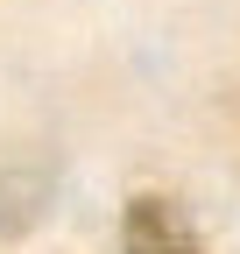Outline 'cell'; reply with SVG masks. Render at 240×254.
<instances>
[{
    "instance_id": "obj_1",
    "label": "cell",
    "mask_w": 240,
    "mask_h": 254,
    "mask_svg": "<svg viewBox=\"0 0 240 254\" xmlns=\"http://www.w3.org/2000/svg\"><path fill=\"white\" fill-rule=\"evenodd\" d=\"M120 247H127V254H198V233H191L184 205H170V198H134L127 219H120Z\"/></svg>"
}]
</instances>
